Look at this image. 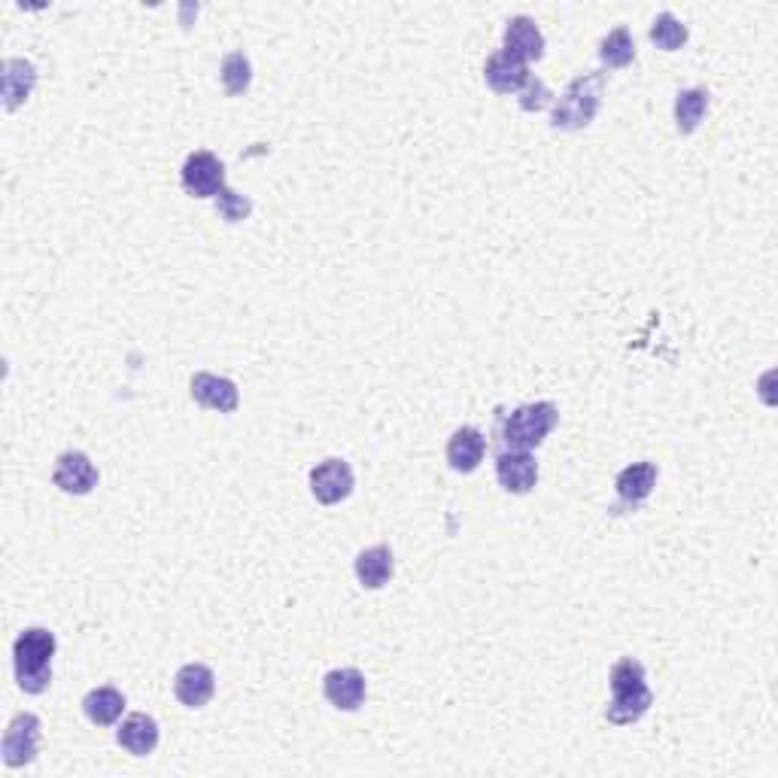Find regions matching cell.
<instances>
[{"label":"cell","mask_w":778,"mask_h":778,"mask_svg":"<svg viewBox=\"0 0 778 778\" xmlns=\"http://www.w3.org/2000/svg\"><path fill=\"white\" fill-rule=\"evenodd\" d=\"M615 487H617V496H620V503L641 505L648 496H651L653 487H657V465L648 463V460L627 465V468L615 477Z\"/></svg>","instance_id":"18"},{"label":"cell","mask_w":778,"mask_h":778,"mask_svg":"<svg viewBox=\"0 0 778 778\" xmlns=\"http://www.w3.org/2000/svg\"><path fill=\"white\" fill-rule=\"evenodd\" d=\"M560 420V411L553 402H532L517 408L503 423L505 451H532L548 439Z\"/></svg>","instance_id":"4"},{"label":"cell","mask_w":778,"mask_h":778,"mask_svg":"<svg viewBox=\"0 0 778 778\" xmlns=\"http://www.w3.org/2000/svg\"><path fill=\"white\" fill-rule=\"evenodd\" d=\"M83 712H86V717L95 727H110L126 712V693L116 691L110 684L107 688H95V691L86 693Z\"/></svg>","instance_id":"20"},{"label":"cell","mask_w":778,"mask_h":778,"mask_svg":"<svg viewBox=\"0 0 778 778\" xmlns=\"http://www.w3.org/2000/svg\"><path fill=\"white\" fill-rule=\"evenodd\" d=\"M651 40L657 43V50L676 52L688 43V25H681L672 13H660L651 22Z\"/></svg>","instance_id":"24"},{"label":"cell","mask_w":778,"mask_h":778,"mask_svg":"<svg viewBox=\"0 0 778 778\" xmlns=\"http://www.w3.org/2000/svg\"><path fill=\"white\" fill-rule=\"evenodd\" d=\"M55 633L46 627H28L13 641L15 681L25 693H43L52 684V657H55Z\"/></svg>","instance_id":"1"},{"label":"cell","mask_w":778,"mask_h":778,"mask_svg":"<svg viewBox=\"0 0 778 778\" xmlns=\"http://www.w3.org/2000/svg\"><path fill=\"white\" fill-rule=\"evenodd\" d=\"M709 114V88H684L676 95V128L693 134Z\"/></svg>","instance_id":"21"},{"label":"cell","mask_w":778,"mask_h":778,"mask_svg":"<svg viewBox=\"0 0 778 778\" xmlns=\"http://www.w3.org/2000/svg\"><path fill=\"white\" fill-rule=\"evenodd\" d=\"M612 703L605 709V717L617 724V727H627L636 724L653 703V693L648 688V678H645V666L633 657H624L612 666Z\"/></svg>","instance_id":"2"},{"label":"cell","mask_w":778,"mask_h":778,"mask_svg":"<svg viewBox=\"0 0 778 778\" xmlns=\"http://www.w3.org/2000/svg\"><path fill=\"white\" fill-rule=\"evenodd\" d=\"M219 76H223V86H226L228 95H231V98H238V95H244L252 83L250 58H247L244 52H228L226 58H223V74Z\"/></svg>","instance_id":"23"},{"label":"cell","mask_w":778,"mask_h":778,"mask_svg":"<svg viewBox=\"0 0 778 778\" xmlns=\"http://www.w3.org/2000/svg\"><path fill=\"white\" fill-rule=\"evenodd\" d=\"M548 101H551L548 86H544L541 79H532V76H529L527 86L520 88V110H527V114H539L541 107H548Z\"/></svg>","instance_id":"26"},{"label":"cell","mask_w":778,"mask_h":778,"mask_svg":"<svg viewBox=\"0 0 778 778\" xmlns=\"http://www.w3.org/2000/svg\"><path fill=\"white\" fill-rule=\"evenodd\" d=\"M174 693L186 709H202L214 700L216 693V676L210 666L204 663H186L174 676Z\"/></svg>","instance_id":"9"},{"label":"cell","mask_w":778,"mask_h":778,"mask_svg":"<svg viewBox=\"0 0 778 778\" xmlns=\"http://www.w3.org/2000/svg\"><path fill=\"white\" fill-rule=\"evenodd\" d=\"M52 480H55V487L62 493L86 496V493L98 487V468H95V463L83 451H67L55 460Z\"/></svg>","instance_id":"8"},{"label":"cell","mask_w":778,"mask_h":778,"mask_svg":"<svg viewBox=\"0 0 778 778\" xmlns=\"http://www.w3.org/2000/svg\"><path fill=\"white\" fill-rule=\"evenodd\" d=\"M180 183L192 198H216L226 188V164L219 162L214 152H192L180 171Z\"/></svg>","instance_id":"5"},{"label":"cell","mask_w":778,"mask_h":778,"mask_svg":"<svg viewBox=\"0 0 778 778\" xmlns=\"http://www.w3.org/2000/svg\"><path fill=\"white\" fill-rule=\"evenodd\" d=\"M636 58V40L629 34V28H615L608 37L599 43V62L605 67H627Z\"/></svg>","instance_id":"22"},{"label":"cell","mask_w":778,"mask_h":778,"mask_svg":"<svg viewBox=\"0 0 778 778\" xmlns=\"http://www.w3.org/2000/svg\"><path fill=\"white\" fill-rule=\"evenodd\" d=\"M323 693L326 700L341 712H356L359 705L365 703V676L359 669H332L326 678H323Z\"/></svg>","instance_id":"13"},{"label":"cell","mask_w":778,"mask_h":778,"mask_svg":"<svg viewBox=\"0 0 778 778\" xmlns=\"http://www.w3.org/2000/svg\"><path fill=\"white\" fill-rule=\"evenodd\" d=\"M353 569H356V577H359L363 587L380 591L389 577H392V572H396V560H392V551H389L387 544H375V548H365V551L356 557Z\"/></svg>","instance_id":"19"},{"label":"cell","mask_w":778,"mask_h":778,"mask_svg":"<svg viewBox=\"0 0 778 778\" xmlns=\"http://www.w3.org/2000/svg\"><path fill=\"white\" fill-rule=\"evenodd\" d=\"M503 52L515 55L517 62L523 64L539 62L541 55H544V34H541V28L536 25V19L515 15V19L508 22V28H505Z\"/></svg>","instance_id":"11"},{"label":"cell","mask_w":778,"mask_h":778,"mask_svg":"<svg viewBox=\"0 0 778 778\" xmlns=\"http://www.w3.org/2000/svg\"><path fill=\"white\" fill-rule=\"evenodd\" d=\"M192 399L202 404V408L219 411V414H231V411H238V402H240L235 380L210 375V371H198V375L192 377Z\"/></svg>","instance_id":"10"},{"label":"cell","mask_w":778,"mask_h":778,"mask_svg":"<svg viewBox=\"0 0 778 778\" xmlns=\"http://www.w3.org/2000/svg\"><path fill=\"white\" fill-rule=\"evenodd\" d=\"M214 202H216V214L223 216L226 223H244V219L252 214L250 198H247V195H238L235 188H228V186L216 195Z\"/></svg>","instance_id":"25"},{"label":"cell","mask_w":778,"mask_h":778,"mask_svg":"<svg viewBox=\"0 0 778 778\" xmlns=\"http://www.w3.org/2000/svg\"><path fill=\"white\" fill-rule=\"evenodd\" d=\"M496 477L505 490L523 496L539 480V463L529 456V451H503L496 460Z\"/></svg>","instance_id":"12"},{"label":"cell","mask_w":778,"mask_h":778,"mask_svg":"<svg viewBox=\"0 0 778 778\" xmlns=\"http://www.w3.org/2000/svg\"><path fill=\"white\" fill-rule=\"evenodd\" d=\"M116 742H119L128 754H134V757L152 754L155 752V745H159V724H155V717L143 715V712L128 715L126 721L119 724V730H116Z\"/></svg>","instance_id":"16"},{"label":"cell","mask_w":778,"mask_h":778,"mask_svg":"<svg viewBox=\"0 0 778 778\" xmlns=\"http://www.w3.org/2000/svg\"><path fill=\"white\" fill-rule=\"evenodd\" d=\"M37 86V67L28 58H7L3 62V110H15L31 98Z\"/></svg>","instance_id":"17"},{"label":"cell","mask_w":778,"mask_h":778,"mask_svg":"<svg viewBox=\"0 0 778 778\" xmlns=\"http://www.w3.org/2000/svg\"><path fill=\"white\" fill-rule=\"evenodd\" d=\"M484 79L499 95H520V88L529 83V67L508 52H496L484 64Z\"/></svg>","instance_id":"15"},{"label":"cell","mask_w":778,"mask_h":778,"mask_svg":"<svg viewBox=\"0 0 778 778\" xmlns=\"http://www.w3.org/2000/svg\"><path fill=\"white\" fill-rule=\"evenodd\" d=\"M484 453H487V439L475 426L456 429L447 441V465L460 475H472L477 465L484 463Z\"/></svg>","instance_id":"14"},{"label":"cell","mask_w":778,"mask_h":778,"mask_svg":"<svg viewBox=\"0 0 778 778\" xmlns=\"http://www.w3.org/2000/svg\"><path fill=\"white\" fill-rule=\"evenodd\" d=\"M40 748V717L31 715V712H22L10 721V727L3 733V745H0V754H3V766L10 769H19V766L34 764Z\"/></svg>","instance_id":"6"},{"label":"cell","mask_w":778,"mask_h":778,"mask_svg":"<svg viewBox=\"0 0 778 778\" xmlns=\"http://www.w3.org/2000/svg\"><path fill=\"white\" fill-rule=\"evenodd\" d=\"M605 88V74H581L565 86L563 98L553 104L551 126L563 128V131H577L587 128L593 122V116L599 110Z\"/></svg>","instance_id":"3"},{"label":"cell","mask_w":778,"mask_h":778,"mask_svg":"<svg viewBox=\"0 0 778 778\" xmlns=\"http://www.w3.org/2000/svg\"><path fill=\"white\" fill-rule=\"evenodd\" d=\"M311 493L316 496V503L338 505L353 493V468L347 460H323L320 465L311 468Z\"/></svg>","instance_id":"7"}]
</instances>
